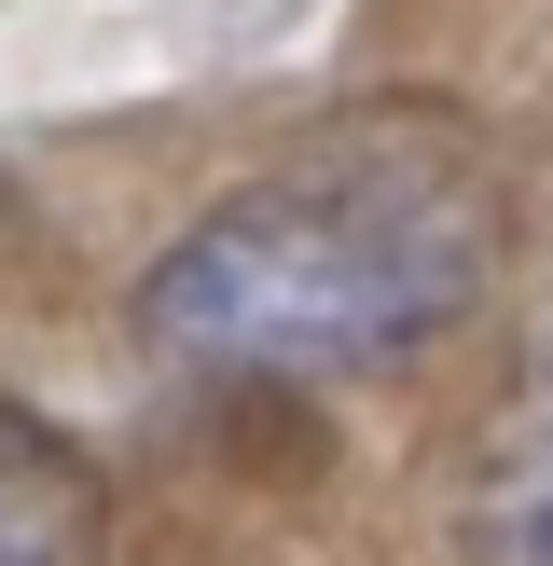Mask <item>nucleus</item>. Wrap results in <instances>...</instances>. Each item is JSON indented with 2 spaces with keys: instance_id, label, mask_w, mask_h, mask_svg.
<instances>
[{
  "instance_id": "obj_2",
  "label": "nucleus",
  "mask_w": 553,
  "mask_h": 566,
  "mask_svg": "<svg viewBox=\"0 0 553 566\" xmlns=\"http://www.w3.org/2000/svg\"><path fill=\"white\" fill-rule=\"evenodd\" d=\"M484 553L498 566H553V318H540V346H525V374H512V401H498V442H484Z\"/></svg>"
},
{
  "instance_id": "obj_3",
  "label": "nucleus",
  "mask_w": 553,
  "mask_h": 566,
  "mask_svg": "<svg viewBox=\"0 0 553 566\" xmlns=\"http://www.w3.org/2000/svg\"><path fill=\"white\" fill-rule=\"evenodd\" d=\"M97 553V484L28 401H0V566H83Z\"/></svg>"
},
{
  "instance_id": "obj_1",
  "label": "nucleus",
  "mask_w": 553,
  "mask_h": 566,
  "mask_svg": "<svg viewBox=\"0 0 553 566\" xmlns=\"http://www.w3.org/2000/svg\"><path fill=\"white\" fill-rule=\"evenodd\" d=\"M512 208L429 125H346L194 208L138 276V346L180 374H387L484 304Z\"/></svg>"
}]
</instances>
